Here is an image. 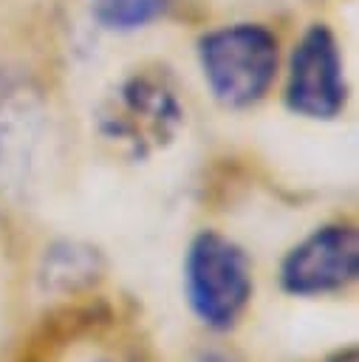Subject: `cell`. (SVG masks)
Wrapping results in <instances>:
<instances>
[{"mask_svg":"<svg viewBox=\"0 0 359 362\" xmlns=\"http://www.w3.org/2000/svg\"><path fill=\"white\" fill-rule=\"evenodd\" d=\"M249 255L215 229L192 238L184 257V294L192 314L212 331H229L252 300Z\"/></svg>","mask_w":359,"mask_h":362,"instance_id":"1","label":"cell"},{"mask_svg":"<svg viewBox=\"0 0 359 362\" xmlns=\"http://www.w3.org/2000/svg\"><path fill=\"white\" fill-rule=\"evenodd\" d=\"M277 57V37L257 23L223 25L198 40V59L212 96L235 110L269 93Z\"/></svg>","mask_w":359,"mask_h":362,"instance_id":"2","label":"cell"},{"mask_svg":"<svg viewBox=\"0 0 359 362\" xmlns=\"http://www.w3.org/2000/svg\"><path fill=\"white\" fill-rule=\"evenodd\" d=\"M181 124L184 107L175 90L161 74L150 71L127 76L99 113V130L133 158H144L172 141Z\"/></svg>","mask_w":359,"mask_h":362,"instance_id":"3","label":"cell"},{"mask_svg":"<svg viewBox=\"0 0 359 362\" xmlns=\"http://www.w3.org/2000/svg\"><path fill=\"white\" fill-rule=\"evenodd\" d=\"M345 99L348 88L336 37L325 23H314L291 51L286 107L305 119H336Z\"/></svg>","mask_w":359,"mask_h":362,"instance_id":"4","label":"cell"},{"mask_svg":"<svg viewBox=\"0 0 359 362\" xmlns=\"http://www.w3.org/2000/svg\"><path fill=\"white\" fill-rule=\"evenodd\" d=\"M359 274V232L351 223H328L291 246L280 263V288L291 297L342 291Z\"/></svg>","mask_w":359,"mask_h":362,"instance_id":"5","label":"cell"},{"mask_svg":"<svg viewBox=\"0 0 359 362\" xmlns=\"http://www.w3.org/2000/svg\"><path fill=\"white\" fill-rule=\"evenodd\" d=\"M105 277V257L85 240H57L42 252L37 280L48 294H82Z\"/></svg>","mask_w":359,"mask_h":362,"instance_id":"6","label":"cell"},{"mask_svg":"<svg viewBox=\"0 0 359 362\" xmlns=\"http://www.w3.org/2000/svg\"><path fill=\"white\" fill-rule=\"evenodd\" d=\"M34 110V96L25 85H14L11 79L0 76V164L11 153L25 147L28 116Z\"/></svg>","mask_w":359,"mask_h":362,"instance_id":"7","label":"cell"},{"mask_svg":"<svg viewBox=\"0 0 359 362\" xmlns=\"http://www.w3.org/2000/svg\"><path fill=\"white\" fill-rule=\"evenodd\" d=\"M170 0H90L93 17L110 31H136L164 17Z\"/></svg>","mask_w":359,"mask_h":362,"instance_id":"8","label":"cell"},{"mask_svg":"<svg viewBox=\"0 0 359 362\" xmlns=\"http://www.w3.org/2000/svg\"><path fill=\"white\" fill-rule=\"evenodd\" d=\"M187 362H232V359L226 354H220V351H201V354L189 356Z\"/></svg>","mask_w":359,"mask_h":362,"instance_id":"9","label":"cell"},{"mask_svg":"<svg viewBox=\"0 0 359 362\" xmlns=\"http://www.w3.org/2000/svg\"><path fill=\"white\" fill-rule=\"evenodd\" d=\"M328 362H359V354H356V348L351 345V348H342V351H336Z\"/></svg>","mask_w":359,"mask_h":362,"instance_id":"10","label":"cell"}]
</instances>
